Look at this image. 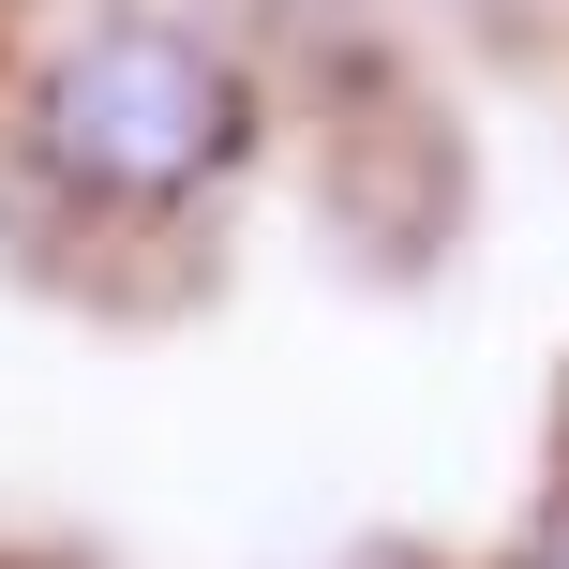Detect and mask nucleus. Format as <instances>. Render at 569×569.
Wrapping results in <instances>:
<instances>
[{"instance_id":"nucleus-1","label":"nucleus","mask_w":569,"mask_h":569,"mask_svg":"<svg viewBox=\"0 0 569 569\" xmlns=\"http://www.w3.org/2000/svg\"><path fill=\"white\" fill-rule=\"evenodd\" d=\"M16 136H30V166L76 210H196L210 180L256 150V90L180 16H90V30L46 46Z\"/></svg>"},{"instance_id":"nucleus-2","label":"nucleus","mask_w":569,"mask_h":569,"mask_svg":"<svg viewBox=\"0 0 569 569\" xmlns=\"http://www.w3.org/2000/svg\"><path fill=\"white\" fill-rule=\"evenodd\" d=\"M525 569H569V525H555V540H540V555H525Z\"/></svg>"}]
</instances>
